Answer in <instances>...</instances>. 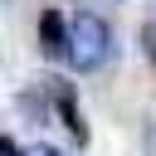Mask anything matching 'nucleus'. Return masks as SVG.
<instances>
[{"instance_id":"nucleus-5","label":"nucleus","mask_w":156,"mask_h":156,"mask_svg":"<svg viewBox=\"0 0 156 156\" xmlns=\"http://www.w3.org/2000/svg\"><path fill=\"white\" fill-rule=\"evenodd\" d=\"M39 156H58V151H39Z\"/></svg>"},{"instance_id":"nucleus-4","label":"nucleus","mask_w":156,"mask_h":156,"mask_svg":"<svg viewBox=\"0 0 156 156\" xmlns=\"http://www.w3.org/2000/svg\"><path fill=\"white\" fill-rule=\"evenodd\" d=\"M0 156H20V146H15L10 136H0Z\"/></svg>"},{"instance_id":"nucleus-1","label":"nucleus","mask_w":156,"mask_h":156,"mask_svg":"<svg viewBox=\"0 0 156 156\" xmlns=\"http://www.w3.org/2000/svg\"><path fill=\"white\" fill-rule=\"evenodd\" d=\"M112 54H117V39H112V24H107L102 15H88V10H83V15L68 20V63H73L78 73L107 68Z\"/></svg>"},{"instance_id":"nucleus-2","label":"nucleus","mask_w":156,"mask_h":156,"mask_svg":"<svg viewBox=\"0 0 156 156\" xmlns=\"http://www.w3.org/2000/svg\"><path fill=\"white\" fill-rule=\"evenodd\" d=\"M39 44L49 58H68V20L58 10H44L39 15Z\"/></svg>"},{"instance_id":"nucleus-6","label":"nucleus","mask_w":156,"mask_h":156,"mask_svg":"<svg viewBox=\"0 0 156 156\" xmlns=\"http://www.w3.org/2000/svg\"><path fill=\"white\" fill-rule=\"evenodd\" d=\"M151 54H156V44H151Z\"/></svg>"},{"instance_id":"nucleus-3","label":"nucleus","mask_w":156,"mask_h":156,"mask_svg":"<svg viewBox=\"0 0 156 156\" xmlns=\"http://www.w3.org/2000/svg\"><path fill=\"white\" fill-rule=\"evenodd\" d=\"M54 102H58V117L68 122L73 141H88V127H83V117H78V102H73V88H68V83H58V88H54Z\"/></svg>"}]
</instances>
